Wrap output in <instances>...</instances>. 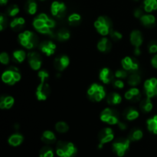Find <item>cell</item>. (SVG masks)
Instances as JSON below:
<instances>
[{
	"label": "cell",
	"instance_id": "6da1fadb",
	"mask_svg": "<svg viewBox=\"0 0 157 157\" xmlns=\"http://www.w3.org/2000/svg\"><path fill=\"white\" fill-rule=\"evenodd\" d=\"M56 23L55 20L51 18L44 13H41L37 15L33 21V26L37 32L52 38H55V34L52 31Z\"/></svg>",
	"mask_w": 157,
	"mask_h": 157
},
{
	"label": "cell",
	"instance_id": "7a4b0ae2",
	"mask_svg": "<svg viewBox=\"0 0 157 157\" xmlns=\"http://www.w3.org/2000/svg\"><path fill=\"white\" fill-rule=\"evenodd\" d=\"M18 41L21 45L26 49H33L39 45L38 37L31 31H25L20 33L18 35Z\"/></svg>",
	"mask_w": 157,
	"mask_h": 157
},
{
	"label": "cell",
	"instance_id": "3957f363",
	"mask_svg": "<svg viewBox=\"0 0 157 157\" xmlns=\"http://www.w3.org/2000/svg\"><path fill=\"white\" fill-rule=\"evenodd\" d=\"M56 153L59 157H73L77 153V149L72 143L60 141L57 144Z\"/></svg>",
	"mask_w": 157,
	"mask_h": 157
},
{
	"label": "cell",
	"instance_id": "277c9868",
	"mask_svg": "<svg viewBox=\"0 0 157 157\" xmlns=\"http://www.w3.org/2000/svg\"><path fill=\"white\" fill-rule=\"evenodd\" d=\"M2 80L5 84L8 85H14L15 83L21 80V75L19 71L15 66H11L6 71L3 72L2 75Z\"/></svg>",
	"mask_w": 157,
	"mask_h": 157
},
{
	"label": "cell",
	"instance_id": "5b68a950",
	"mask_svg": "<svg viewBox=\"0 0 157 157\" xmlns=\"http://www.w3.org/2000/svg\"><path fill=\"white\" fill-rule=\"evenodd\" d=\"M87 96L93 102H101L106 97L105 89L99 84H92L87 90Z\"/></svg>",
	"mask_w": 157,
	"mask_h": 157
},
{
	"label": "cell",
	"instance_id": "8992f818",
	"mask_svg": "<svg viewBox=\"0 0 157 157\" xmlns=\"http://www.w3.org/2000/svg\"><path fill=\"white\" fill-rule=\"evenodd\" d=\"M94 27L100 35L106 36L110 34L112 29V21L108 17L100 16L95 21Z\"/></svg>",
	"mask_w": 157,
	"mask_h": 157
},
{
	"label": "cell",
	"instance_id": "52a82bcc",
	"mask_svg": "<svg viewBox=\"0 0 157 157\" xmlns=\"http://www.w3.org/2000/svg\"><path fill=\"white\" fill-rule=\"evenodd\" d=\"M101 120L110 125H116L120 122V114L115 109L107 107L101 112Z\"/></svg>",
	"mask_w": 157,
	"mask_h": 157
},
{
	"label": "cell",
	"instance_id": "ba28073f",
	"mask_svg": "<svg viewBox=\"0 0 157 157\" xmlns=\"http://www.w3.org/2000/svg\"><path fill=\"white\" fill-rule=\"evenodd\" d=\"M130 140L127 138H119L113 144V150L118 156H123L129 150Z\"/></svg>",
	"mask_w": 157,
	"mask_h": 157
},
{
	"label": "cell",
	"instance_id": "9c48e42d",
	"mask_svg": "<svg viewBox=\"0 0 157 157\" xmlns=\"http://www.w3.org/2000/svg\"><path fill=\"white\" fill-rule=\"evenodd\" d=\"M121 64L123 68L130 74L137 72L140 67V64L137 60L131 57H125L121 61Z\"/></svg>",
	"mask_w": 157,
	"mask_h": 157
},
{
	"label": "cell",
	"instance_id": "30bf717a",
	"mask_svg": "<svg viewBox=\"0 0 157 157\" xmlns=\"http://www.w3.org/2000/svg\"><path fill=\"white\" fill-rule=\"evenodd\" d=\"M144 90L147 98L157 97V78H152L144 83Z\"/></svg>",
	"mask_w": 157,
	"mask_h": 157
},
{
	"label": "cell",
	"instance_id": "8fae6325",
	"mask_svg": "<svg viewBox=\"0 0 157 157\" xmlns=\"http://www.w3.org/2000/svg\"><path fill=\"white\" fill-rule=\"evenodd\" d=\"M66 8L65 4L64 2L58 1H55L52 2L51 6V12L54 17L58 18H62L66 15Z\"/></svg>",
	"mask_w": 157,
	"mask_h": 157
},
{
	"label": "cell",
	"instance_id": "7c38bea8",
	"mask_svg": "<svg viewBox=\"0 0 157 157\" xmlns=\"http://www.w3.org/2000/svg\"><path fill=\"white\" fill-rule=\"evenodd\" d=\"M114 138L113 130L110 127H106L103 129L98 134V140H99V148H101L104 144L112 141Z\"/></svg>",
	"mask_w": 157,
	"mask_h": 157
},
{
	"label": "cell",
	"instance_id": "4fadbf2b",
	"mask_svg": "<svg viewBox=\"0 0 157 157\" xmlns=\"http://www.w3.org/2000/svg\"><path fill=\"white\" fill-rule=\"evenodd\" d=\"M28 61L31 68L34 71H38L41 68L42 64L41 57L38 52H32L28 54Z\"/></svg>",
	"mask_w": 157,
	"mask_h": 157
},
{
	"label": "cell",
	"instance_id": "5bb4252c",
	"mask_svg": "<svg viewBox=\"0 0 157 157\" xmlns=\"http://www.w3.org/2000/svg\"><path fill=\"white\" fill-rule=\"evenodd\" d=\"M50 92L51 89L49 84H48L46 82H41L37 87L35 95L38 101H45L50 94Z\"/></svg>",
	"mask_w": 157,
	"mask_h": 157
},
{
	"label": "cell",
	"instance_id": "9a60e30c",
	"mask_svg": "<svg viewBox=\"0 0 157 157\" xmlns=\"http://www.w3.org/2000/svg\"><path fill=\"white\" fill-rule=\"evenodd\" d=\"M70 64V59L67 55H59L57 58H55L54 61V66L55 68L58 71H63L68 67Z\"/></svg>",
	"mask_w": 157,
	"mask_h": 157
},
{
	"label": "cell",
	"instance_id": "2e32d148",
	"mask_svg": "<svg viewBox=\"0 0 157 157\" xmlns=\"http://www.w3.org/2000/svg\"><path fill=\"white\" fill-rule=\"evenodd\" d=\"M40 51L47 56H52L55 54L56 50V44L51 41H44L38 45Z\"/></svg>",
	"mask_w": 157,
	"mask_h": 157
},
{
	"label": "cell",
	"instance_id": "e0dca14e",
	"mask_svg": "<svg viewBox=\"0 0 157 157\" xmlns=\"http://www.w3.org/2000/svg\"><path fill=\"white\" fill-rule=\"evenodd\" d=\"M126 99L132 103H136L141 101L140 90L136 87H132L124 94Z\"/></svg>",
	"mask_w": 157,
	"mask_h": 157
},
{
	"label": "cell",
	"instance_id": "ac0fdd59",
	"mask_svg": "<svg viewBox=\"0 0 157 157\" xmlns=\"http://www.w3.org/2000/svg\"><path fill=\"white\" fill-rule=\"evenodd\" d=\"M115 75L111 70H110L107 67H104L100 71L99 78L104 84H108L110 83L113 82L114 81Z\"/></svg>",
	"mask_w": 157,
	"mask_h": 157
},
{
	"label": "cell",
	"instance_id": "d6986e66",
	"mask_svg": "<svg viewBox=\"0 0 157 157\" xmlns=\"http://www.w3.org/2000/svg\"><path fill=\"white\" fill-rule=\"evenodd\" d=\"M130 43L133 44L134 48H140L143 44L144 38H143V35L140 31L134 30L131 32L130 36Z\"/></svg>",
	"mask_w": 157,
	"mask_h": 157
},
{
	"label": "cell",
	"instance_id": "ffe728a7",
	"mask_svg": "<svg viewBox=\"0 0 157 157\" xmlns=\"http://www.w3.org/2000/svg\"><path fill=\"white\" fill-rule=\"evenodd\" d=\"M123 115H124V117L127 121H132L139 117L140 113L134 107H128V108H127L124 110V113H123Z\"/></svg>",
	"mask_w": 157,
	"mask_h": 157
},
{
	"label": "cell",
	"instance_id": "44dd1931",
	"mask_svg": "<svg viewBox=\"0 0 157 157\" xmlns=\"http://www.w3.org/2000/svg\"><path fill=\"white\" fill-rule=\"evenodd\" d=\"M112 48V44L110 40L107 38H103L98 41V49L101 52L107 53L110 51Z\"/></svg>",
	"mask_w": 157,
	"mask_h": 157
},
{
	"label": "cell",
	"instance_id": "7402d4cb",
	"mask_svg": "<svg viewBox=\"0 0 157 157\" xmlns=\"http://www.w3.org/2000/svg\"><path fill=\"white\" fill-rule=\"evenodd\" d=\"M141 23L147 28H153L156 25V18L154 15L147 14V15H144L140 18Z\"/></svg>",
	"mask_w": 157,
	"mask_h": 157
},
{
	"label": "cell",
	"instance_id": "603a6c76",
	"mask_svg": "<svg viewBox=\"0 0 157 157\" xmlns=\"http://www.w3.org/2000/svg\"><path fill=\"white\" fill-rule=\"evenodd\" d=\"M25 24V21L24 18L21 17H17L11 21L10 27L15 32H18L24 29Z\"/></svg>",
	"mask_w": 157,
	"mask_h": 157
},
{
	"label": "cell",
	"instance_id": "cb8c5ba5",
	"mask_svg": "<svg viewBox=\"0 0 157 157\" xmlns=\"http://www.w3.org/2000/svg\"><path fill=\"white\" fill-rule=\"evenodd\" d=\"M15 103V100L12 96H2L0 98V108L4 110V109H10L13 106Z\"/></svg>",
	"mask_w": 157,
	"mask_h": 157
},
{
	"label": "cell",
	"instance_id": "d4e9b609",
	"mask_svg": "<svg viewBox=\"0 0 157 157\" xmlns=\"http://www.w3.org/2000/svg\"><path fill=\"white\" fill-rule=\"evenodd\" d=\"M71 34L67 29H61L55 33V38L58 41L61 42H64L67 41L70 38Z\"/></svg>",
	"mask_w": 157,
	"mask_h": 157
},
{
	"label": "cell",
	"instance_id": "484cf974",
	"mask_svg": "<svg viewBox=\"0 0 157 157\" xmlns=\"http://www.w3.org/2000/svg\"><path fill=\"white\" fill-rule=\"evenodd\" d=\"M41 140L45 144H53L56 141V136L55 133L50 130H46L42 133Z\"/></svg>",
	"mask_w": 157,
	"mask_h": 157
},
{
	"label": "cell",
	"instance_id": "4316f807",
	"mask_svg": "<svg viewBox=\"0 0 157 157\" xmlns=\"http://www.w3.org/2000/svg\"><path fill=\"white\" fill-rule=\"evenodd\" d=\"M151 98H146L143 99L142 101L140 103V108L142 110L144 113H149L153 109V103L151 101Z\"/></svg>",
	"mask_w": 157,
	"mask_h": 157
},
{
	"label": "cell",
	"instance_id": "83f0119b",
	"mask_svg": "<svg viewBox=\"0 0 157 157\" xmlns=\"http://www.w3.org/2000/svg\"><path fill=\"white\" fill-rule=\"evenodd\" d=\"M127 83L131 87H136L141 83V77L138 72L131 73L127 78Z\"/></svg>",
	"mask_w": 157,
	"mask_h": 157
},
{
	"label": "cell",
	"instance_id": "f1b7e54d",
	"mask_svg": "<svg viewBox=\"0 0 157 157\" xmlns=\"http://www.w3.org/2000/svg\"><path fill=\"white\" fill-rule=\"evenodd\" d=\"M107 101L110 105H117L122 101V97L117 92H112L107 96Z\"/></svg>",
	"mask_w": 157,
	"mask_h": 157
},
{
	"label": "cell",
	"instance_id": "f546056e",
	"mask_svg": "<svg viewBox=\"0 0 157 157\" xmlns=\"http://www.w3.org/2000/svg\"><path fill=\"white\" fill-rule=\"evenodd\" d=\"M144 9L147 13L157 10V0H144Z\"/></svg>",
	"mask_w": 157,
	"mask_h": 157
},
{
	"label": "cell",
	"instance_id": "4dcf8cb0",
	"mask_svg": "<svg viewBox=\"0 0 157 157\" xmlns=\"http://www.w3.org/2000/svg\"><path fill=\"white\" fill-rule=\"evenodd\" d=\"M25 9L29 15H35L38 9L36 2L35 0H28L25 5Z\"/></svg>",
	"mask_w": 157,
	"mask_h": 157
},
{
	"label": "cell",
	"instance_id": "1f68e13d",
	"mask_svg": "<svg viewBox=\"0 0 157 157\" xmlns=\"http://www.w3.org/2000/svg\"><path fill=\"white\" fill-rule=\"evenodd\" d=\"M23 140L24 138L22 135L20 133H14L9 138V144L12 147H17L23 142Z\"/></svg>",
	"mask_w": 157,
	"mask_h": 157
},
{
	"label": "cell",
	"instance_id": "d6a6232c",
	"mask_svg": "<svg viewBox=\"0 0 157 157\" xmlns=\"http://www.w3.org/2000/svg\"><path fill=\"white\" fill-rule=\"evenodd\" d=\"M143 135H144V133L140 129L134 128L129 133L128 138L130 141H138L142 139Z\"/></svg>",
	"mask_w": 157,
	"mask_h": 157
},
{
	"label": "cell",
	"instance_id": "836d02e7",
	"mask_svg": "<svg viewBox=\"0 0 157 157\" xmlns=\"http://www.w3.org/2000/svg\"><path fill=\"white\" fill-rule=\"evenodd\" d=\"M26 58V53L23 50H16L12 53V60L16 63H21Z\"/></svg>",
	"mask_w": 157,
	"mask_h": 157
},
{
	"label": "cell",
	"instance_id": "e575fe53",
	"mask_svg": "<svg viewBox=\"0 0 157 157\" xmlns=\"http://www.w3.org/2000/svg\"><path fill=\"white\" fill-rule=\"evenodd\" d=\"M147 124L149 131L157 134V115L147 120Z\"/></svg>",
	"mask_w": 157,
	"mask_h": 157
},
{
	"label": "cell",
	"instance_id": "d590c367",
	"mask_svg": "<svg viewBox=\"0 0 157 157\" xmlns=\"http://www.w3.org/2000/svg\"><path fill=\"white\" fill-rule=\"evenodd\" d=\"M67 21H68L69 25L71 26H78L81 24V17L79 14L78 13H73L71 15H70L67 18Z\"/></svg>",
	"mask_w": 157,
	"mask_h": 157
},
{
	"label": "cell",
	"instance_id": "8d00e7d4",
	"mask_svg": "<svg viewBox=\"0 0 157 157\" xmlns=\"http://www.w3.org/2000/svg\"><path fill=\"white\" fill-rule=\"evenodd\" d=\"M55 130L58 133H64L68 131L69 127L67 124H66L64 121H59V122L56 123V124H55Z\"/></svg>",
	"mask_w": 157,
	"mask_h": 157
},
{
	"label": "cell",
	"instance_id": "74e56055",
	"mask_svg": "<svg viewBox=\"0 0 157 157\" xmlns=\"http://www.w3.org/2000/svg\"><path fill=\"white\" fill-rule=\"evenodd\" d=\"M40 157H53L54 156V153L52 149L50 147H42L40 150L39 153Z\"/></svg>",
	"mask_w": 157,
	"mask_h": 157
},
{
	"label": "cell",
	"instance_id": "f35d334b",
	"mask_svg": "<svg viewBox=\"0 0 157 157\" xmlns=\"http://www.w3.org/2000/svg\"><path fill=\"white\" fill-rule=\"evenodd\" d=\"M7 15L10 17H15L19 13V8L17 5H11L6 10Z\"/></svg>",
	"mask_w": 157,
	"mask_h": 157
},
{
	"label": "cell",
	"instance_id": "ab89813d",
	"mask_svg": "<svg viewBox=\"0 0 157 157\" xmlns=\"http://www.w3.org/2000/svg\"><path fill=\"white\" fill-rule=\"evenodd\" d=\"M129 75H130V73H129L128 71H127L126 70H124V68L116 71V72L114 73L115 78H118V79H121V80L128 78Z\"/></svg>",
	"mask_w": 157,
	"mask_h": 157
},
{
	"label": "cell",
	"instance_id": "60d3db41",
	"mask_svg": "<svg viewBox=\"0 0 157 157\" xmlns=\"http://www.w3.org/2000/svg\"><path fill=\"white\" fill-rule=\"evenodd\" d=\"M109 35H110L111 39L114 41H120V40L122 39V38H123V35L121 32H119L118 31L114 30V29H113L110 30V32Z\"/></svg>",
	"mask_w": 157,
	"mask_h": 157
},
{
	"label": "cell",
	"instance_id": "b9f144b4",
	"mask_svg": "<svg viewBox=\"0 0 157 157\" xmlns=\"http://www.w3.org/2000/svg\"><path fill=\"white\" fill-rule=\"evenodd\" d=\"M148 51L150 54H157V42L156 41H152L149 43Z\"/></svg>",
	"mask_w": 157,
	"mask_h": 157
},
{
	"label": "cell",
	"instance_id": "7bdbcfd3",
	"mask_svg": "<svg viewBox=\"0 0 157 157\" xmlns=\"http://www.w3.org/2000/svg\"><path fill=\"white\" fill-rule=\"evenodd\" d=\"M38 78H39L41 82H46V81H47L49 75L45 70H42L38 72Z\"/></svg>",
	"mask_w": 157,
	"mask_h": 157
},
{
	"label": "cell",
	"instance_id": "ee69618b",
	"mask_svg": "<svg viewBox=\"0 0 157 157\" xmlns=\"http://www.w3.org/2000/svg\"><path fill=\"white\" fill-rule=\"evenodd\" d=\"M7 27V18L4 14L0 15V29L1 31L4 30Z\"/></svg>",
	"mask_w": 157,
	"mask_h": 157
},
{
	"label": "cell",
	"instance_id": "f6af8a7d",
	"mask_svg": "<svg viewBox=\"0 0 157 157\" xmlns=\"http://www.w3.org/2000/svg\"><path fill=\"white\" fill-rule=\"evenodd\" d=\"M10 61V58H9V55H8L6 52H2L0 55V61L2 64H8Z\"/></svg>",
	"mask_w": 157,
	"mask_h": 157
},
{
	"label": "cell",
	"instance_id": "bcb514c9",
	"mask_svg": "<svg viewBox=\"0 0 157 157\" xmlns=\"http://www.w3.org/2000/svg\"><path fill=\"white\" fill-rule=\"evenodd\" d=\"M113 86L115 88L122 89L124 87V83L121 79H117L113 81Z\"/></svg>",
	"mask_w": 157,
	"mask_h": 157
},
{
	"label": "cell",
	"instance_id": "7dc6e473",
	"mask_svg": "<svg viewBox=\"0 0 157 157\" xmlns=\"http://www.w3.org/2000/svg\"><path fill=\"white\" fill-rule=\"evenodd\" d=\"M133 15H134V16L136 17V18H140L141 17L144 15V11H143V9H140V8H137V9H135L134 12H133Z\"/></svg>",
	"mask_w": 157,
	"mask_h": 157
},
{
	"label": "cell",
	"instance_id": "c3c4849f",
	"mask_svg": "<svg viewBox=\"0 0 157 157\" xmlns=\"http://www.w3.org/2000/svg\"><path fill=\"white\" fill-rule=\"evenodd\" d=\"M151 64L153 67L157 68V54L153 55V57L151 59Z\"/></svg>",
	"mask_w": 157,
	"mask_h": 157
},
{
	"label": "cell",
	"instance_id": "681fc988",
	"mask_svg": "<svg viewBox=\"0 0 157 157\" xmlns=\"http://www.w3.org/2000/svg\"><path fill=\"white\" fill-rule=\"evenodd\" d=\"M118 127H119V128L122 130H125L127 128V124H126L124 122H121V121L118 123Z\"/></svg>",
	"mask_w": 157,
	"mask_h": 157
},
{
	"label": "cell",
	"instance_id": "f907efd6",
	"mask_svg": "<svg viewBox=\"0 0 157 157\" xmlns=\"http://www.w3.org/2000/svg\"><path fill=\"white\" fill-rule=\"evenodd\" d=\"M140 54H141V51H140V48H135L134 55H136V56H138V55H140Z\"/></svg>",
	"mask_w": 157,
	"mask_h": 157
},
{
	"label": "cell",
	"instance_id": "816d5d0a",
	"mask_svg": "<svg viewBox=\"0 0 157 157\" xmlns=\"http://www.w3.org/2000/svg\"><path fill=\"white\" fill-rule=\"evenodd\" d=\"M8 1H9V0H0V4H1L2 6H5V5L7 4Z\"/></svg>",
	"mask_w": 157,
	"mask_h": 157
},
{
	"label": "cell",
	"instance_id": "f5cc1de1",
	"mask_svg": "<svg viewBox=\"0 0 157 157\" xmlns=\"http://www.w3.org/2000/svg\"><path fill=\"white\" fill-rule=\"evenodd\" d=\"M133 1H136H136H139V0H133Z\"/></svg>",
	"mask_w": 157,
	"mask_h": 157
},
{
	"label": "cell",
	"instance_id": "db71d44e",
	"mask_svg": "<svg viewBox=\"0 0 157 157\" xmlns=\"http://www.w3.org/2000/svg\"><path fill=\"white\" fill-rule=\"evenodd\" d=\"M41 1H44V0H41Z\"/></svg>",
	"mask_w": 157,
	"mask_h": 157
}]
</instances>
